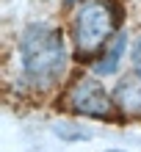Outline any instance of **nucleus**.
Segmentation results:
<instances>
[{"instance_id": "obj_1", "label": "nucleus", "mask_w": 141, "mask_h": 152, "mask_svg": "<svg viewBox=\"0 0 141 152\" xmlns=\"http://www.w3.org/2000/svg\"><path fill=\"white\" fill-rule=\"evenodd\" d=\"M75 53L50 22H28L17 36V83L22 94H53L66 86Z\"/></svg>"}, {"instance_id": "obj_2", "label": "nucleus", "mask_w": 141, "mask_h": 152, "mask_svg": "<svg viewBox=\"0 0 141 152\" xmlns=\"http://www.w3.org/2000/svg\"><path fill=\"white\" fill-rule=\"evenodd\" d=\"M122 25V6L119 0H83L75 6L69 17V44L77 61H91L105 50Z\"/></svg>"}, {"instance_id": "obj_3", "label": "nucleus", "mask_w": 141, "mask_h": 152, "mask_svg": "<svg viewBox=\"0 0 141 152\" xmlns=\"http://www.w3.org/2000/svg\"><path fill=\"white\" fill-rule=\"evenodd\" d=\"M61 111L80 116V119H94V122H116V105H113L111 88L100 80V75L86 72L72 77L58 94Z\"/></svg>"}, {"instance_id": "obj_4", "label": "nucleus", "mask_w": 141, "mask_h": 152, "mask_svg": "<svg viewBox=\"0 0 141 152\" xmlns=\"http://www.w3.org/2000/svg\"><path fill=\"white\" fill-rule=\"evenodd\" d=\"M119 119H141V77L130 69L111 88Z\"/></svg>"}, {"instance_id": "obj_5", "label": "nucleus", "mask_w": 141, "mask_h": 152, "mask_svg": "<svg viewBox=\"0 0 141 152\" xmlns=\"http://www.w3.org/2000/svg\"><path fill=\"white\" fill-rule=\"evenodd\" d=\"M127 56H130V39H127V33H125V31H119L116 36H113L108 44H105V50L91 61V64H89V72L100 75V77H111V75H116V72H119L122 61H125Z\"/></svg>"}, {"instance_id": "obj_6", "label": "nucleus", "mask_w": 141, "mask_h": 152, "mask_svg": "<svg viewBox=\"0 0 141 152\" xmlns=\"http://www.w3.org/2000/svg\"><path fill=\"white\" fill-rule=\"evenodd\" d=\"M127 58H130V69L141 77V33L130 42V56H127Z\"/></svg>"}, {"instance_id": "obj_7", "label": "nucleus", "mask_w": 141, "mask_h": 152, "mask_svg": "<svg viewBox=\"0 0 141 152\" xmlns=\"http://www.w3.org/2000/svg\"><path fill=\"white\" fill-rule=\"evenodd\" d=\"M77 3H83V0H64V6H77Z\"/></svg>"}, {"instance_id": "obj_8", "label": "nucleus", "mask_w": 141, "mask_h": 152, "mask_svg": "<svg viewBox=\"0 0 141 152\" xmlns=\"http://www.w3.org/2000/svg\"><path fill=\"white\" fill-rule=\"evenodd\" d=\"M105 152H127V149H119V147H113V149H105Z\"/></svg>"}]
</instances>
